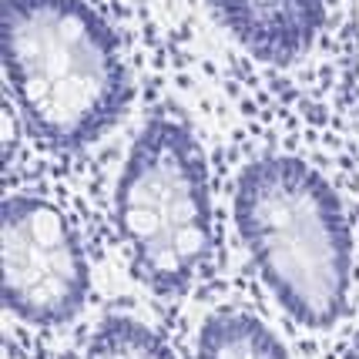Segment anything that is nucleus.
Masks as SVG:
<instances>
[{
    "mask_svg": "<svg viewBox=\"0 0 359 359\" xmlns=\"http://www.w3.org/2000/svg\"><path fill=\"white\" fill-rule=\"evenodd\" d=\"M4 67L24 125L50 151H84L131 97L108 24L84 0H4Z\"/></svg>",
    "mask_w": 359,
    "mask_h": 359,
    "instance_id": "obj_1",
    "label": "nucleus"
},
{
    "mask_svg": "<svg viewBox=\"0 0 359 359\" xmlns=\"http://www.w3.org/2000/svg\"><path fill=\"white\" fill-rule=\"evenodd\" d=\"M235 225L259 276L306 329L343 319L353 285V232L343 198L302 158L262 155L235 182Z\"/></svg>",
    "mask_w": 359,
    "mask_h": 359,
    "instance_id": "obj_2",
    "label": "nucleus"
},
{
    "mask_svg": "<svg viewBox=\"0 0 359 359\" xmlns=\"http://www.w3.org/2000/svg\"><path fill=\"white\" fill-rule=\"evenodd\" d=\"M114 222L135 279L155 296H182L215 255L208 165L182 121L141 128L114 191Z\"/></svg>",
    "mask_w": 359,
    "mask_h": 359,
    "instance_id": "obj_3",
    "label": "nucleus"
},
{
    "mask_svg": "<svg viewBox=\"0 0 359 359\" xmlns=\"http://www.w3.org/2000/svg\"><path fill=\"white\" fill-rule=\"evenodd\" d=\"M91 272L78 232L50 198L7 195L0 208V296L27 326H64L88 306Z\"/></svg>",
    "mask_w": 359,
    "mask_h": 359,
    "instance_id": "obj_4",
    "label": "nucleus"
},
{
    "mask_svg": "<svg viewBox=\"0 0 359 359\" xmlns=\"http://www.w3.org/2000/svg\"><path fill=\"white\" fill-rule=\"evenodd\" d=\"M219 20L272 64L296 61L323 24V0H208Z\"/></svg>",
    "mask_w": 359,
    "mask_h": 359,
    "instance_id": "obj_5",
    "label": "nucleus"
},
{
    "mask_svg": "<svg viewBox=\"0 0 359 359\" xmlns=\"http://www.w3.org/2000/svg\"><path fill=\"white\" fill-rule=\"evenodd\" d=\"M198 359H289L279 336L252 313L222 309L198 329Z\"/></svg>",
    "mask_w": 359,
    "mask_h": 359,
    "instance_id": "obj_6",
    "label": "nucleus"
},
{
    "mask_svg": "<svg viewBox=\"0 0 359 359\" xmlns=\"http://www.w3.org/2000/svg\"><path fill=\"white\" fill-rule=\"evenodd\" d=\"M88 359H175L155 329L131 316H108L88 339Z\"/></svg>",
    "mask_w": 359,
    "mask_h": 359,
    "instance_id": "obj_7",
    "label": "nucleus"
},
{
    "mask_svg": "<svg viewBox=\"0 0 359 359\" xmlns=\"http://www.w3.org/2000/svg\"><path fill=\"white\" fill-rule=\"evenodd\" d=\"M343 359H359V336L353 339V346L346 349V356H343Z\"/></svg>",
    "mask_w": 359,
    "mask_h": 359,
    "instance_id": "obj_8",
    "label": "nucleus"
},
{
    "mask_svg": "<svg viewBox=\"0 0 359 359\" xmlns=\"http://www.w3.org/2000/svg\"><path fill=\"white\" fill-rule=\"evenodd\" d=\"M54 359H88V356H74V353H61V356H54Z\"/></svg>",
    "mask_w": 359,
    "mask_h": 359,
    "instance_id": "obj_9",
    "label": "nucleus"
}]
</instances>
